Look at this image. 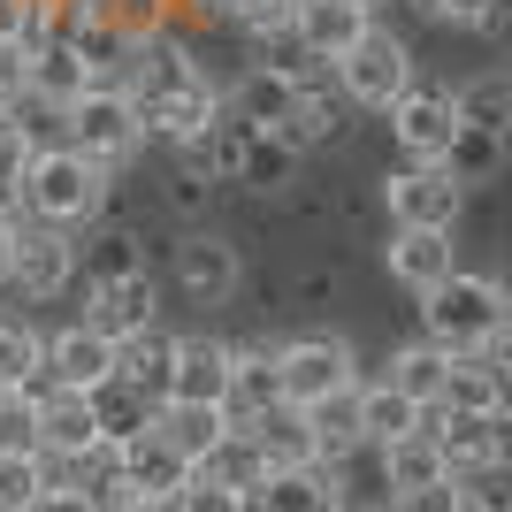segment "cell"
Wrapping results in <instances>:
<instances>
[{
    "label": "cell",
    "instance_id": "cell-43",
    "mask_svg": "<svg viewBox=\"0 0 512 512\" xmlns=\"http://www.w3.org/2000/svg\"><path fill=\"white\" fill-rule=\"evenodd\" d=\"M31 512H100V490L69 482V474H46V490L31 497Z\"/></svg>",
    "mask_w": 512,
    "mask_h": 512
},
{
    "label": "cell",
    "instance_id": "cell-1",
    "mask_svg": "<svg viewBox=\"0 0 512 512\" xmlns=\"http://www.w3.org/2000/svg\"><path fill=\"white\" fill-rule=\"evenodd\" d=\"M130 100H138L146 146H153V138H161V146H192L199 130L222 115V85H214V77L169 39V31H161V39H146L138 77H130Z\"/></svg>",
    "mask_w": 512,
    "mask_h": 512
},
{
    "label": "cell",
    "instance_id": "cell-12",
    "mask_svg": "<svg viewBox=\"0 0 512 512\" xmlns=\"http://www.w3.org/2000/svg\"><path fill=\"white\" fill-rule=\"evenodd\" d=\"M39 383H54V390H107L115 383V337L85 329V321L46 329V375Z\"/></svg>",
    "mask_w": 512,
    "mask_h": 512
},
{
    "label": "cell",
    "instance_id": "cell-49",
    "mask_svg": "<svg viewBox=\"0 0 512 512\" xmlns=\"http://www.w3.org/2000/svg\"><path fill=\"white\" fill-rule=\"evenodd\" d=\"M16 230H23V214H0V291L16 276Z\"/></svg>",
    "mask_w": 512,
    "mask_h": 512
},
{
    "label": "cell",
    "instance_id": "cell-53",
    "mask_svg": "<svg viewBox=\"0 0 512 512\" xmlns=\"http://www.w3.org/2000/svg\"><path fill=\"white\" fill-rule=\"evenodd\" d=\"M375 512H398V505H375Z\"/></svg>",
    "mask_w": 512,
    "mask_h": 512
},
{
    "label": "cell",
    "instance_id": "cell-28",
    "mask_svg": "<svg viewBox=\"0 0 512 512\" xmlns=\"http://www.w3.org/2000/svg\"><path fill=\"white\" fill-rule=\"evenodd\" d=\"M383 459V482H390V497H406V490H428V482H444V451H436V436L428 428H413V436H398V444H383L375 451Z\"/></svg>",
    "mask_w": 512,
    "mask_h": 512
},
{
    "label": "cell",
    "instance_id": "cell-33",
    "mask_svg": "<svg viewBox=\"0 0 512 512\" xmlns=\"http://www.w3.org/2000/svg\"><path fill=\"white\" fill-rule=\"evenodd\" d=\"M505 153H512V138H497V130H467V123H459V138H451V153H444V169L459 176V184H490V176L505 169Z\"/></svg>",
    "mask_w": 512,
    "mask_h": 512
},
{
    "label": "cell",
    "instance_id": "cell-44",
    "mask_svg": "<svg viewBox=\"0 0 512 512\" xmlns=\"http://www.w3.org/2000/svg\"><path fill=\"white\" fill-rule=\"evenodd\" d=\"M398 512H459L467 505V482L459 474H444V482H428V490H406V497H390Z\"/></svg>",
    "mask_w": 512,
    "mask_h": 512
},
{
    "label": "cell",
    "instance_id": "cell-18",
    "mask_svg": "<svg viewBox=\"0 0 512 512\" xmlns=\"http://www.w3.org/2000/svg\"><path fill=\"white\" fill-rule=\"evenodd\" d=\"M230 421H260L268 406H283V383H276V344H230V390H222Z\"/></svg>",
    "mask_w": 512,
    "mask_h": 512
},
{
    "label": "cell",
    "instance_id": "cell-14",
    "mask_svg": "<svg viewBox=\"0 0 512 512\" xmlns=\"http://www.w3.org/2000/svg\"><path fill=\"white\" fill-rule=\"evenodd\" d=\"M253 512H344V474L329 467V459L268 467V482L253 490Z\"/></svg>",
    "mask_w": 512,
    "mask_h": 512
},
{
    "label": "cell",
    "instance_id": "cell-23",
    "mask_svg": "<svg viewBox=\"0 0 512 512\" xmlns=\"http://www.w3.org/2000/svg\"><path fill=\"white\" fill-rule=\"evenodd\" d=\"M92 85H100V77H92V62L69 39H39L31 46V100L39 107H69V100H85Z\"/></svg>",
    "mask_w": 512,
    "mask_h": 512
},
{
    "label": "cell",
    "instance_id": "cell-9",
    "mask_svg": "<svg viewBox=\"0 0 512 512\" xmlns=\"http://www.w3.org/2000/svg\"><path fill=\"white\" fill-rule=\"evenodd\" d=\"M383 115H390V138H398L406 161H444L451 138H459V107H451L444 85H406Z\"/></svg>",
    "mask_w": 512,
    "mask_h": 512
},
{
    "label": "cell",
    "instance_id": "cell-17",
    "mask_svg": "<svg viewBox=\"0 0 512 512\" xmlns=\"http://www.w3.org/2000/svg\"><path fill=\"white\" fill-rule=\"evenodd\" d=\"M367 23H375V0H299V8H291L299 46H306V54H321V62H337Z\"/></svg>",
    "mask_w": 512,
    "mask_h": 512
},
{
    "label": "cell",
    "instance_id": "cell-4",
    "mask_svg": "<svg viewBox=\"0 0 512 512\" xmlns=\"http://www.w3.org/2000/svg\"><path fill=\"white\" fill-rule=\"evenodd\" d=\"M62 130H69V146L85 153V161H100L107 176L123 169V161H138V146H146L138 100H130L123 85H92L85 100H69L62 107Z\"/></svg>",
    "mask_w": 512,
    "mask_h": 512
},
{
    "label": "cell",
    "instance_id": "cell-10",
    "mask_svg": "<svg viewBox=\"0 0 512 512\" xmlns=\"http://www.w3.org/2000/svg\"><path fill=\"white\" fill-rule=\"evenodd\" d=\"M100 406H92V390H54L39 383V459L46 467H69V459H85L100 451Z\"/></svg>",
    "mask_w": 512,
    "mask_h": 512
},
{
    "label": "cell",
    "instance_id": "cell-3",
    "mask_svg": "<svg viewBox=\"0 0 512 512\" xmlns=\"http://www.w3.org/2000/svg\"><path fill=\"white\" fill-rule=\"evenodd\" d=\"M107 207V169L85 161L77 146H39L31 169H23V222H46V230H85Z\"/></svg>",
    "mask_w": 512,
    "mask_h": 512
},
{
    "label": "cell",
    "instance_id": "cell-30",
    "mask_svg": "<svg viewBox=\"0 0 512 512\" xmlns=\"http://www.w3.org/2000/svg\"><path fill=\"white\" fill-rule=\"evenodd\" d=\"M451 107H459V123H467V130H497V138H512V77H505V69L467 77V85L451 92Z\"/></svg>",
    "mask_w": 512,
    "mask_h": 512
},
{
    "label": "cell",
    "instance_id": "cell-11",
    "mask_svg": "<svg viewBox=\"0 0 512 512\" xmlns=\"http://www.w3.org/2000/svg\"><path fill=\"white\" fill-rule=\"evenodd\" d=\"M69 283H77V237L69 230H46V222H23L16 230V276H8V291H23V299H62Z\"/></svg>",
    "mask_w": 512,
    "mask_h": 512
},
{
    "label": "cell",
    "instance_id": "cell-41",
    "mask_svg": "<svg viewBox=\"0 0 512 512\" xmlns=\"http://www.w3.org/2000/svg\"><path fill=\"white\" fill-rule=\"evenodd\" d=\"M169 505H176V512H253V497H245V490H222L214 474L192 467V474H184V490H176Z\"/></svg>",
    "mask_w": 512,
    "mask_h": 512
},
{
    "label": "cell",
    "instance_id": "cell-48",
    "mask_svg": "<svg viewBox=\"0 0 512 512\" xmlns=\"http://www.w3.org/2000/svg\"><path fill=\"white\" fill-rule=\"evenodd\" d=\"M474 31H482L490 46H505V54H512V0H490V16L474 23Z\"/></svg>",
    "mask_w": 512,
    "mask_h": 512
},
{
    "label": "cell",
    "instance_id": "cell-34",
    "mask_svg": "<svg viewBox=\"0 0 512 512\" xmlns=\"http://www.w3.org/2000/svg\"><path fill=\"white\" fill-rule=\"evenodd\" d=\"M291 176H299V153L283 146V138H268V130H260L253 146H245V169H237V184H245V192H283Z\"/></svg>",
    "mask_w": 512,
    "mask_h": 512
},
{
    "label": "cell",
    "instance_id": "cell-13",
    "mask_svg": "<svg viewBox=\"0 0 512 512\" xmlns=\"http://www.w3.org/2000/svg\"><path fill=\"white\" fill-rule=\"evenodd\" d=\"M146 428L176 451V459H184V467H199V459H207L237 421H230V406H214V398H161Z\"/></svg>",
    "mask_w": 512,
    "mask_h": 512
},
{
    "label": "cell",
    "instance_id": "cell-16",
    "mask_svg": "<svg viewBox=\"0 0 512 512\" xmlns=\"http://www.w3.org/2000/svg\"><path fill=\"white\" fill-rule=\"evenodd\" d=\"M383 268H390V283L398 291H436V283L459 268V253H451V230H390V245H383Z\"/></svg>",
    "mask_w": 512,
    "mask_h": 512
},
{
    "label": "cell",
    "instance_id": "cell-46",
    "mask_svg": "<svg viewBox=\"0 0 512 512\" xmlns=\"http://www.w3.org/2000/svg\"><path fill=\"white\" fill-rule=\"evenodd\" d=\"M0 39H39V8H31V0H0Z\"/></svg>",
    "mask_w": 512,
    "mask_h": 512
},
{
    "label": "cell",
    "instance_id": "cell-5",
    "mask_svg": "<svg viewBox=\"0 0 512 512\" xmlns=\"http://www.w3.org/2000/svg\"><path fill=\"white\" fill-rule=\"evenodd\" d=\"M329 69H337V92H344V100H352V107H375V115H383V107L413 85L406 39H398V31H383V23H367V31L344 46Z\"/></svg>",
    "mask_w": 512,
    "mask_h": 512
},
{
    "label": "cell",
    "instance_id": "cell-39",
    "mask_svg": "<svg viewBox=\"0 0 512 512\" xmlns=\"http://www.w3.org/2000/svg\"><path fill=\"white\" fill-rule=\"evenodd\" d=\"M130 268H146V253H138V237L130 230H107V237H92V253L77 245V276H130Z\"/></svg>",
    "mask_w": 512,
    "mask_h": 512
},
{
    "label": "cell",
    "instance_id": "cell-6",
    "mask_svg": "<svg viewBox=\"0 0 512 512\" xmlns=\"http://www.w3.org/2000/svg\"><path fill=\"white\" fill-rule=\"evenodd\" d=\"M276 383H283V406H314V398H337V390L360 383V360H352L344 337L306 329V337L276 344Z\"/></svg>",
    "mask_w": 512,
    "mask_h": 512
},
{
    "label": "cell",
    "instance_id": "cell-24",
    "mask_svg": "<svg viewBox=\"0 0 512 512\" xmlns=\"http://www.w3.org/2000/svg\"><path fill=\"white\" fill-rule=\"evenodd\" d=\"M512 390H505V367L497 352H451V375H444V406L451 413H497Z\"/></svg>",
    "mask_w": 512,
    "mask_h": 512
},
{
    "label": "cell",
    "instance_id": "cell-38",
    "mask_svg": "<svg viewBox=\"0 0 512 512\" xmlns=\"http://www.w3.org/2000/svg\"><path fill=\"white\" fill-rule=\"evenodd\" d=\"M0 451H39V383L0 390Z\"/></svg>",
    "mask_w": 512,
    "mask_h": 512
},
{
    "label": "cell",
    "instance_id": "cell-50",
    "mask_svg": "<svg viewBox=\"0 0 512 512\" xmlns=\"http://www.w3.org/2000/svg\"><path fill=\"white\" fill-rule=\"evenodd\" d=\"M459 512H505V505H497V497H482V490H467V505H459Z\"/></svg>",
    "mask_w": 512,
    "mask_h": 512
},
{
    "label": "cell",
    "instance_id": "cell-8",
    "mask_svg": "<svg viewBox=\"0 0 512 512\" xmlns=\"http://www.w3.org/2000/svg\"><path fill=\"white\" fill-rule=\"evenodd\" d=\"M85 329H100V337H138V329H153L161 321V283H153V268H130V276H92L85 283Z\"/></svg>",
    "mask_w": 512,
    "mask_h": 512
},
{
    "label": "cell",
    "instance_id": "cell-31",
    "mask_svg": "<svg viewBox=\"0 0 512 512\" xmlns=\"http://www.w3.org/2000/svg\"><path fill=\"white\" fill-rule=\"evenodd\" d=\"M46 375V329L23 314H0V390H23Z\"/></svg>",
    "mask_w": 512,
    "mask_h": 512
},
{
    "label": "cell",
    "instance_id": "cell-15",
    "mask_svg": "<svg viewBox=\"0 0 512 512\" xmlns=\"http://www.w3.org/2000/svg\"><path fill=\"white\" fill-rule=\"evenodd\" d=\"M176 283H184L192 299L222 306V299H237V283H245V260H237V245H230V237L192 230L184 245H176Z\"/></svg>",
    "mask_w": 512,
    "mask_h": 512
},
{
    "label": "cell",
    "instance_id": "cell-20",
    "mask_svg": "<svg viewBox=\"0 0 512 512\" xmlns=\"http://www.w3.org/2000/svg\"><path fill=\"white\" fill-rule=\"evenodd\" d=\"M222 107H230V115H245L253 130H283V123H291V107H299V77H291V69L253 62L230 92H222Z\"/></svg>",
    "mask_w": 512,
    "mask_h": 512
},
{
    "label": "cell",
    "instance_id": "cell-7",
    "mask_svg": "<svg viewBox=\"0 0 512 512\" xmlns=\"http://www.w3.org/2000/svg\"><path fill=\"white\" fill-rule=\"evenodd\" d=\"M383 207H390V230H451L467 207V184L444 161H398L383 176Z\"/></svg>",
    "mask_w": 512,
    "mask_h": 512
},
{
    "label": "cell",
    "instance_id": "cell-32",
    "mask_svg": "<svg viewBox=\"0 0 512 512\" xmlns=\"http://www.w3.org/2000/svg\"><path fill=\"white\" fill-rule=\"evenodd\" d=\"M199 474H214L222 490H245V497H253L260 482H268V459H260L253 428H230V436H222V444H214L207 459H199Z\"/></svg>",
    "mask_w": 512,
    "mask_h": 512
},
{
    "label": "cell",
    "instance_id": "cell-45",
    "mask_svg": "<svg viewBox=\"0 0 512 512\" xmlns=\"http://www.w3.org/2000/svg\"><path fill=\"white\" fill-rule=\"evenodd\" d=\"M421 16H436V23H459V31H474V23L490 16V0H413Z\"/></svg>",
    "mask_w": 512,
    "mask_h": 512
},
{
    "label": "cell",
    "instance_id": "cell-22",
    "mask_svg": "<svg viewBox=\"0 0 512 512\" xmlns=\"http://www.w3.org/2000/svg\"><path fill=\"white\" fill-rule=\"evenodd\" d=\"M230 390V337H176L169 360V398H214Z\"/></svg>",
    "mask_w": 512,
    "mask_h": 512
},
{
    "label": "cell",
    "instance_id": "cell-40",
    "mask_svg": "<svg viewBox=\"0 0 512 512\" xmlns=\"http://www.w3.org/2000/svg\"><path fill=\"white\" fill-rule=\"evenodd\" d=\"M92 8H100L123 39L146 46V39H161V31H169V8H176V0H92Z\"/></svg>",
    "mask_w": 512,
    "mask_h": 512
},
{
    "label": "cell",
    "instance_id": "cell-29",
    "mask_svg": "<svg viewBox=\"0 0 512 512\" xmlns=\"http://www.w3.org/2000/svg\"><path fill=\"white\" fill-rule=\"evenodd\" d=\"M245 428H253V444H260V459H268V467H306V459H314L306 406H268L260 421H245Z\"/></svg>",
    "mask_w": 512,
    "mask_h": 512
},
{
    "label": "cell",
    "instance_id": "cell-37",
    "mask_svg": "<svg viewBox=\"0 0 512 512\" xmlns=\"http://www.w3.org/2000/svg\"><path fill=\"white\" fill-rule=\"evenodd\" d=\"M46 459L39 451H0V512H31V497L46 490Z\"/></svg>",
    "mask_w": 512,
    "mask_h": 512
},
{
    "label": "cell",
    "instance_id": "cell-26",
    "mask_svg": "<svg viewBox=\"0 0 512 512\" xmlns=\"http://www.w3.org/2000/svg\"><path fill=\"white\" fill-rule=\"evenodd\" d=\"M444 375H451V352H444V344H428V337H413V344L390 352L383 383H398L413 406H444Z\"/></svg>",
    "mask_w": 512,
    "mask_h": 512
},
{
    "label": "cell",
    "instance_id": "cell-36",
    "mask_svg": "<svg viewBox=\"0 0 512 512\" xmlns=\"http://www.w3.org/2000/svg\"><path fill=\"white\" fill-rule=\"evenodd\" d=\"M92 406H100V436L107 444H130V436H146V421H153V406L138 398V390H123V383L92 390Z\"/></svg>",
    "mask_w": 512,
    "mask_h": 512
},
{
    "label": "cell",
    "instance_id": "cell-51",
    "mask_svg": "<svg viewBox=\"0 0 512 512\" xmlns=\"http://www.w3.org/2000/svg\"><path fill=\"white\" fill-rule=\"evenodd\" d=\"M497 367H505V390H512V329L497 337Z\"/></svg>",
    "mask_w": 512,
    "mask_h": 512
},
{
    "label": "cell",
    "instance_id": "cell-2",
    "mask_svg": "<svg viewBox=\"0 0 512 512\" xmlns=\"http://www.w3.org/2000/svg\"><path fill=\"white\" fill-rule=\"evenodd\" d=\"M505 329H512V314H505V283L497 276L451 268L436 291H421V337L444 344V352H497Z\"/></svg>",
    "mask_w": 512,
    "mask_h": 512
},
{
    "label": "cell",
    "instance_id": "cell-35",
    "mask_svg": "<svg viewBox=\"0 0 512 512\" xmlns=\"http://www.w3.org/2000/svg\"><path fill=\"white\" fill-rule=\"evenodd\" d=\"M31 130L23 115H0V214H23V169H31Z\"/></svg>",
    "mask_w": 512,
    "mask_h": 512
},
{
    "label": "cell",
    "instance_id": "cell-19",
    "mask_svg": "<svg viewBox=\"0 0 512 512\" xmlns=\"http://www.w3.org/2000/svg\"><path fill=\"white\" fill-rule=\"evenodd\" d=\"M184 459H176L169 444H161V436H130V444H115V482H123V490H138V497H153V505H169L176 490H184Z\"/></svg>",
    "mask_w": 512,
    "mask_h": 512
},
{
    "label": "cell",
    "instance_id": "cell-21",
    "mask_svg": "<svg viewBox=\"0 0 512 512\" xmlns=\"http://www.w3.org/2000/svg\"><path fill=\"white\" fill-rule=\"evenodd\" d=\"M169 360H176V329H138V337H123L115 344V383L123 390H138L146 406H161L169 398Z\"/></svg>",
    "mask_w": 512,
    "mask_h": 512
},
{
    "label": "cell",
    "instance_id": "cell-52",
    "mask_svg": "<svg viewBox=\"0 0 512 512\" xmlns=\"http://www.w3.org/2000/svg\"><path fill=\"white\" fill-rule=\"evenodd\" d=\"M505 314H512V283H505Z\"/></svg>",
    "mask_w": 512,
    "mask_h": 512
},
{
    "label": "cell",
    "instance_id": "cell-47",
    "mask_svg": "<svg viewBox=\"0 0 512 512\" xmlns=\"http://www.w3.org/2000/svg\"><path fill=\"white\" fill-rule=\"evenodd\" d=\"M169 207H176V214L207 207V176H199V169H176V184H169Z\"/></svg>",
    "mask_w": 512,
    "mask_h": 512
},
{
    "label": "cell",
    "instance_id": "cell-42",
    "mask_svg": "<svg viewBox=\"0 0 512 512\" xmlns=\"http://www.w3.org/2000/svg\"><path fill=\"white\" fill-rule=\"evenodd\" d=\"M23 100H31V46L0 39V115H16Z\"/></svg>",
    "mask_w": 512,
    "mask_h": 512
},
{
    "label": "cell",
    "instance_id": "cell-25",
    "mask_svg": "<svg viewBox=\"0 0 512 512\" xmlns=\"http://www.w3.org/2000/svg\"><path fill=\"white\" fill-rule=\"evenodd\" d=\"M306 428H314V459H329V467H344L352 451H367V436H360V383L337 390V398H314V406H306Z\"/></svg>",
    "mask_w": 512,
    "mask_h": 512
},
{
    "label": "cell",
    "instance_id": "cell-27",
    "mask_svg": "<svg viewBox=\"0 0 512 512\" xmlns=\"http://www.w3.org/2000/svg\"><path fill=\"white\" fill-rule=\"evenodd\" d=\"M421 413H428V406H413L398 383H360V436H367V451H383V444H398V436H413V428H421Z\"/></svg>",
    "mask_w": 512,
    "mask_h": 512
}]
</instances>
